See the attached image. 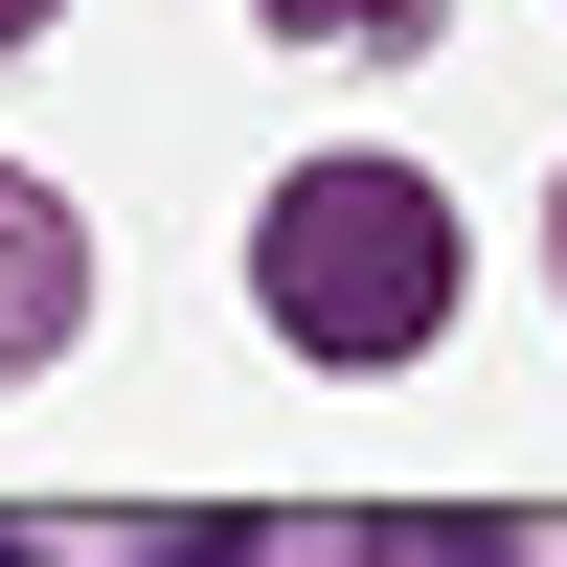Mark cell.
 Returning a JSON list of instances; mask_svg holds the SVG:
<instances>
[{"label": "cell", "mask_w": 567, "mask_h": 567, "mask_svg": "<svg viewBox=\"0 0 567 567\" xmlns=\"http://www.w3.org/2000/svg\"><path fill=\"white\" fill-rule=\"evenodd\" d=\"M250 296H272V341H318V363H409L454 318V205L409 159H318V182H272Z\"/></svg>", "instance_id": "cell-1"}, {"label": "cell", "mask_w": 567, "mask_h": 567, "mask_svg": "<svg viewBox=\"0 0 567 567\" xmlns=\"http://www.w3.org/2000/svg\"><path fill=\"white\" fill-rule=\"evenodd\" d=\"M69 296H91L69 205H45V182H0V363H45V341H69Z\"/></svg>", "instance_id": "cell-2"}, {"label": "cell", "mask_w": 567, "mask_h": 567, "mask_svg": "<svg viewBox=\"0 0 567 567\" xmlns=\"http://www.w3.org/2000/svg\"><path fill=\"white\" fill-rule=\"evenodd\" d=\"M296 45H432V0H272Z\"/></svg>", "instance_id": "cell-3"}, {"label": "cell", "mask_w": 567, "mask_h": 567, "mask_svg": "<svg viewBox=\"0 0 567 567\" xmlns=\"http://www.w3.org/2000/svg\"><path fill=\"white\" fill-rule=\"evenodd\" d=\"M363 567H499V523H386Z\"/></svg>", "instance_id": "cell-4"}, {"label": "cell", "mask_w": 567, "mask_h": 567, "mask_svg": "<svg viewBox=\"0 0 567 567\" xmlns=\"http://www.w3.org/2000/svg\"><path fill=\"white\" fill-rule=\"evenodd\" d=\"M159 567H250V523H182V545H159Z\"/></svg>", "instance_id": "cell-5"}, {"label": "cell", "mask_w": 567, "mask_h": 567, "mask_svg": "<svg viewBox=\"0 0 567 567\" xmlns=\"http://www.w3.org/2000/svg\"><path fill=\"white\" fill-rule=\"evenodd\" d=\"M23 23H45V0H0V45H23Z\"/></svg>", "instance_id": "cell-6"}, {"label": "cell", "mask_w": 567, "mask_h": 567, "mask_svg": "<svg viewBox=\"0 0 567 567\" xmlns=\"http://www.w3.org/2000/svg\"><path fill=\"white\" fill-rule=\"evenodd\" d=\"M0 567H23V545H0Z\"/></svg>", "instance_id": "cell-7"}]
</instances>
